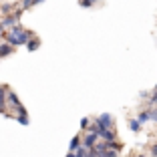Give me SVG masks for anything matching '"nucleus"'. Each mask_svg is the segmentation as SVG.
Returning <instances> with one entry per match:
<instances>
[{
    "label": "nucleus",
    "mask_w": 157,
    "mask_h": 157,
    "mask_svg": "<svg viewBox=\"0 0 157 157\" xmlns=\"http://www.w3.org/2000/svg\"><path fill=\"white\" fill-rule=\"evenodd\" d=\"M155 91H157V85H155Z\"/></svg>",
    "instance_id": "obj_21"
},
{
    "label": "nucleus",
    "mask_w": 157,
    "mask_h": 157,
    "mask_svg": "<svg viewBox=\"0 0 157 157\" xmlns=\"http://www.w3.org/2000/svg\"><path fill=\"white\" fill-rule=\"evenodd\" d=\"M10 52H14V46H10V44H6V42H2V44H0V59L8 56Z\"/></svg>",
    "instance_id": "obj_6"
},
{
    "label": "nucleus",
    "mask_w": 157,
    "mask_h": 157,
    "mask_svg": "<svg viewBox=\"0 0 157 157\" xmlns=\"http://www.w3.org/2000/svg\"><path fill=\"white\" fill-rule=\"evenodd\" d=\"M151 155H153V157H157V143L151 147Z\"/></svg>",
    "instance_id": "obj_18"
},
{
    "label": "nucleus",
    "mask_w": 157,
    "mask_h": 157,
    "mask_svg": "<svg viewBox=\"0 0 157 157\" xmlns=\"http://www.w3.org/2000/svg\"><path fill=\"white\" fill-rule=\"evenodd\" d=\"M75 157H89V149L81 145V147H78L77 151H75Z\"/></svg>",
    "instance_id": "obj_11"
},
{
    "label": "nucleus",
    "mask_w": 157,
    "mask_h": 157,
    "mask_svg": "<svg viewBox=\"0 0 157 157\" xmlns=\"http://www.w3.org/2000/svg\"><path fill=\"white\" fill-rule=\"evenodd\" d=\"M129 129L133 131V133H139V131H141V125L137 123V119H129Z\"/></svg>",
    "instance_id": "obj_10"
},
{
    "label": "nucleus",
    "mask_w": 157,
    "mask_h": 157,
    "mask_svg": "<svg viewBox=\"0 0 157 157\" xmlns=\"http://www.w3.org/2000/svg\"><path fill=\"white\" fill-rule=\"evenodd\" d=\"M137 157H143V155H137Z\"/></svg>",
    "instance_id": "obj_22"
},
{
    "label": "nucleus",
    "mask_w": 157,
    "mask_h": 157,
    "mask_svg": "<svg viewBox=\"0 0 157 157\" xmlns=\"http://www.w3.org/2000/svg\"><path fill=\"white\" fill-rule=\"evenodd\" d=\"M12 10H14V6H12V4H2V6H0V12L6 14V16H8V14L12 12Z\"/></svg>",
    "instance_id": "obj_13"
},
{
    "label": "nucleus",
    "mask_w": 157,
    "mask_h": 157,
    "mask_svg": "<svg viewBox=\"0 0 157 157\" xmlns=\"http://www.w3.org/2000/svg\"><path fill=\"white\" fill-rule=\"evenodd\" d=\"M33 38V33H28V30H24L20 24H16V26H12L8 30V33L4 34V40H6V44H10V46H22V44H26L28 40Z\"/></svg>",
    "instance_id": "obj_1"
},
{
    "label": "nucleus",
    "mask_w": 157,
    "mask_h": 157,
    "mask_svg": "<svg viewBox=\"0 0 157 157\" xmlns=\"http://www.w3.org/2000/svg\"><path fill=\"white\" fill-rule=\"evenodd\" d=\"M93 125H97V127H105V129H111V127H113V119H111L109 113H103L101 117H97V121H95Z\"/></svg>",
    "instance_id": "obj_3"
},
{
    "label": "nucleus",
    "mask_w": 157,
    "mask_h": 157,
    "mask_svg": "<svg viewBox=\"0 0 157 157\" xmlns=\"http://www.w3.org/2000/svg\"><path fill=\"white\" fill-rule=\"evenodd\" d=\"M38 46H40V40H38V38H30V40H28L26 42V48H28V51H30V52H33V51H36V48H38Z\"/></svg>",
    "instance_id": "obj_9"
},
{
    "label": "nucleus",
    "mask_w": 157,
    "mask_h": 157,
    "mask_svg": "<svg viewBox=\"0 0 157 157\" xmlns=\"http://www.w3.org/2000/svg\"><path fill=\"white\" fill-rule=\"evenodd\" d=\"M67 157H75V153H71V151H69V153H67Z\"/></svg>",
    "instance_id": "obj_20"
},
{
    "label": "nucleus",
    "mask_w": 157,
    "mask_h": 157,
    "mask_svg": "<svg viewBox=\"0 0 157 157\" xmlns=\"http://www.w3.org/2000/svg\"><path fill=\"white\" fill-rule=\"evenodd\" d=\"M119 155V151H113V149H109V151H107V155H101V157H117Z\"/></svg>",
    "instance_id": "obj_16"
},
{
    "label": "nucleus",
    "mask_w": 157,
    "mask_h": 157,
    "mask_svg": "<svg viewBox=\"0 0 157 157\" xmlns=\"http://www.w3.org/2000/svg\"><path fill=\"white\" fill-rule=\"evenodd\" d=\"M149 107H157V91L151 95V99H149Z\"/></svg>",
    "instance_id": "obj_14"
},
{
    "label": "nucleus",
    "mask_w": 157,
    "mask_h": 157,
    "mask_svg": "<svg viewBox=\"0 0 157 157\" xmlns=\"http://www.w3.org/2000/svg\"><path fill=\"white\" fill-rule=\"evenodd\" d=\"M149 113H151V119L157 121V107H151V109H149Z\"/></svg>",
    "instance_id": "obj_15"
},
{
    "label": "nucleus",
    "mask_w": 157,
    "mask_h": 157,
    "mask_svg": "<svg viewBox=\"0 0 157 157\" xmlns=\"http://www.w3.org/2000/svg\"><path fill=\"white\" fill-rule=\"evenodd\" d=\"M6 105L8 107H12V109H16V111H18L20 107H22V103H20V99H18V95H16V93L14 91H6Z\"/></svg>",
    "instance_id": "obj_2"
},
{
    "label": "nucleus",
    "mask_w": 157,
    "mask_h": 157,
    "mask_svg": "<svg viewBox=\"0 0 157 157\" xmlns=\"http://www.w3.org/2000/svg\"><path fill=\"white\" fill-rule=\"evenodd\" d=\"M147 121H151V113H149V109H147V111H141V113L137 115V123H139V125L147 123Z\"/></svg>",
    "instance_id": "obj_7"
},
{
    "label": "nucleus",
    "mask_w": 157,
    "mask_h": 157,
    "mask_svg": "<svg viewBox=\"0 0 157 157\" xmlns=\"http://www.w3.org/2000/svg\"><path fill=\"white\" fill-rule=\"evenodd\" d=\"M18 123L20 125H28V113H26L24 107H20V109H18Z\"/></svg>",
    "instance_id": "obj_8"
},
{
    "label": "nucleus",
    "mask_w": 157,
    "mask_h": 157,
    "mask_svg": "<svg viewBox=\"0 0 157 157\" xmlns=\"http://www.w3.org/2000/svg\"><path fill=\"white\" fill-rule=\"evenodd\" d=\"M97 139H99L97 133H87V135H85V139H83V147H87V149L95 147V145H97Z\"/></svg>",
    "instance_id": "obj_4"
},
{
    "label": "nucleus",
    "mask_w": 157,
    "mask_h": 157,
    "mask_svg": "<svg viewBox=\"0 0 157 157\" xmlns=\"http://www.w3.org/2000/svg\"><path fill=\"white\" fill-rule=\"evenodd\" d=\"M87 125H89V119H87V117H85V119H81V127H83V129L87 127Z\"/></svg>",
    "instance_id": "obj_17"
},
{
    "label": "nucleus",
    "mask_w": 157,
    "mask_h": 157,
    "mask_svg": "<svg viewBox=\"0 0 157 157\" xmlns=\"http://www.w3.org/2000/svg\"><path fill=\"white\" fill-rule=\"evenodd\" d=\"M42 0H22V8H30L34 4H40Z\"/></svg>",
    "instance_id": "obj_12"
},
{
    "label": "nucleus",
    "mask_w": 157,
    "mask_h": 157,
    "mask_svg": "<svg viewBox=\"0 0 157 157\" xmlns=\"http://www.w3.org/2000/svg\"><path fill=\"white\" fill-rule=\"evenodd\" d=\"M78 147H81V135H75V137L71 139V143H69V151L75 153Z\"/></svg>",
    "instance_id": "obj_5"
},
{
    "label": "nucleus",
    "mask_w": 157,
    "mask_h": 157,
    "mask_svg": "<svg viewBox=\"0 0 157 157\" xmlns=\"http://www.w3.org/2000/svg\"><path fill=\"white\" fill-rule=\"evenodd\" d=\"M4 34H6V33H4V30H2V28H0V40L4 38Z\"/></svg>",
    "instance_id": "obj_19"
}]
</instances>
